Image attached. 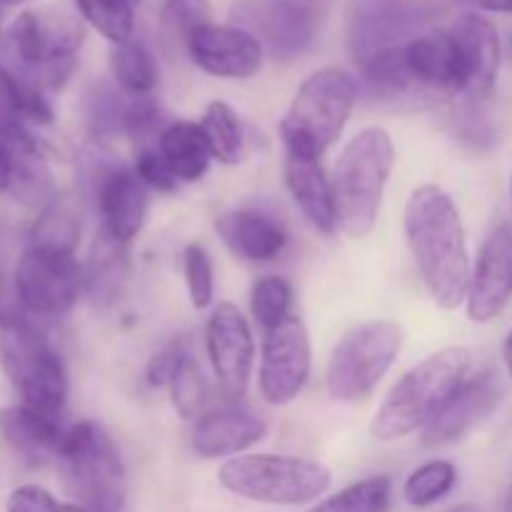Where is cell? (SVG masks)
<instances>
[{
  "label": "cell",
  "mask_w": 512,
  "mask_h": 512,
  "mask_svg": "<svg viewBox=\"0 0 512 512\" xmlns=\"http://www.w3.org/2000/svg\"><path fill=\"white\" fill-rule=\"evenodd\" d=\"M512 300V228L500 223L485 235L478 263L470 273L468 318L473 323H490Z\"/></svg>",
  "instance_id": "e0dca14e"
},
{
  "label": "cell",
  "mask_w": 512,
  "mask_h": 512,
  "mask_svg": "<svg viewBox=\"0 0 512 512\" xmlns=\"http://www.w3.org/2000/svg\"><path fill=\"white\" fill-rule=\"evenodd\" d=\"M58 473L65 493L85 512H120L125 503V468L118 445L93 420L65 430Z\"/></svg>",
  "instance_id": "5b68a950"
},
{
  "label": "cell",
  "mask_w": 512,
  "mask_h": 512,
  "mask_svg": "<svg viewBox=\"0 0 512 512\" xmlns=\"http://www.w3.org/2000/svg\"><path fill=\"white\" fill-rule=\"evenodd\" d=\"M158 150L180 183H198L213 160L203 128L193 120L168 123V128L158 135Z\"/></svg>",
  "instance_id": "d4e9b609"
},
{
  "label": "cell",
  "mask_w": 512,
  "mask_h": 512,
  "mask_svg": "<svg viewBox=\"0 0 512 512\" xmlns=\"http://www.w3.org/2000/svg\"><path fill=\"white\" fill-rule=\"evenodd\" d=\"M23 110H25V80L15 78L8 68L0 65V125L23 123Z\"/></svg>",
  "instance_id": "f35d334b"
},
{
  "label": "cell",
  "mask_w": 512,
  "mask_h": 512,
  "mask_svg": "<svg viewBox=\"0 0 512 512\" xmlns=\"http://www.w3.org/2000/svg\"><path fill=\"white\" fill-rule=\"evenodd\" d=\"M205 140L213 160L223 165H238L245 158V128L240 115L223 100H213L200 118Z\"/></svg>",
  "instance_id": "f546056e"
},
{
  "label": "cell",
  "mask_w": 512,
  "mask_h": 512,
  "mask_svg": "<svg viewBox=\"0 0 512 512\" xmlns=\"http://www.w3.org/2000/svg\"><path fill=\"white\" fill-rule=\"evenodd\" d=\"M450 512H480V510L475 508V505H460V508H455V510H450Z\"/></svg>",
  "instance_id": "7bdbcfd3"
},
{
  "label": "cell",
  "mask_w": 512,
  "mask_h": 512,
  "mask_svg": "<svg viewBox=\"0 0 512 512\" xmlns=\"http://www.w3.org/2000/svg\"><path fill=\"white\" fill-rule=\"evenodd\" d=\"M205 345L220 390L230 400L245 398L255 365V340L238 305L218 303L208 318Z\"/></svg>",
  "instance_id": "9a60e30c"
},
{
  "label": "cell",
  "mask_w": 512,
  "mask_h": 512,
  "mask_svg": "<svg viewBox=\"0 0 512 512\" xmlns=\"http://www.w3.org/2000/svg\"><path fill=\"white\" fill-rule=\"evenodd\" d=\"M263 418L243 408H218L200 415L190 433V445L200 458H235L265 438Z\"/></svg>",
  "instance_id": "ffe728a7"
},
{
  "label": "cell",
  "mask_w": 512,
  "mask_h": 512,
  "mask_svg": "<svg viewBox=\"0 0 512 512\" xmlns=\"http://www.w3.org/2000/svg\"><path fill=\"white\" fill-rule=\"evenodd\" d=\"M403 348V328L395 320H365L350 328L328 360L330 398L338 403L365 400L388 375Z\"/></svg>",
  "instance_id": "9c48e42d"
},
{
  "label": "cell",
  "mask_w": 512,
  "mask_h": 512,
  "mask_svg": "<svg viewBox=\"0 0 512 512\" xmlns=\"http://www.w3.org/2000/svg\"><path fill=\"white\" fill-rule=\"evenodd\" d=\"M8 40L23 68L25 83L40 90H58L73 75L85 30L68 13L23 10L10 23Z\"/></svg>",
  "instance_id": "ba28073f"
},
{
  "label": "cell",
  "mask_w": 512,
  "mask_h": 512,
  "mask_svg": "<svg viewBox=\"0 0 512 512\" xmlns=\"http://www.w3.org/2000/svg\"><path fill=\"white\" fill-rule=\"evenodd\" d=\"M358 103V80L343 68H323L303 80L280 120L288 158L320 160L343 135Z\"/></svg>",
  "instance_id": "3957f363"
},
{
  "label": "cell",
  "mask_w": 512,
  "mask_h": 512,
  "mask_svg": "<svg viewBox=\"0 0 512 512\" xmlns=\"http://www.w3.org/2000/svg\"><path fill=\"white\" fill-rule=\"evenodd\" d=\"M293 308V285L285 278L278 275H265L258 283L253 285V293H250V310H253V318L260 328L268 333L275 325L283 323Z\"/></svg>",
  "instance_id": "e575fe53"
},
{
  "label": "cell",
  "mask_w": 512,
  "mask_h": 512,
  "mask_svg": "<svg viewBox=\"0 0 512 512\" xmlns=\"http://www.w3.org/2000/svg\"><path fill=\"white\" fill-rule=\"evenodd\" d=\"M403 228L433 303L443 310L460 308L473 270L458 205L438 185H423L405 205Z\"/></svg>",
  "instance_id": "6da1fadb"
},
{
  "label": "cell",
  "mask_w": 512,
  "mask_h": 512,
  "mask_svg": "<svg viewBox=\"0 0 512 512\" xmlns=\"http://www.w3.org/2000/svg\"><path fill=\"white\" fill-rule=\"evenodd\" d=\"M458 3L470 5L480 13H508L512 15V0H458Z\"/></svg>",
  "instance_id": "60d3db41"
},
{
  "label": "cell",
  "mask_w": 512,
  "mask_h": 512,
  "mask_svg": "<svg viewBox=\"0 0 512 512\" xmlns=\"http://www.w3.org/2000/svg\"><path fill=\"white\" fill-rule=\"evenodd\" d=\"M170 398H173L175 410L180 418L198 420L200 415L208 413L210 403V385L190 350L188 340H175L173 343V365L168 373Z\"/></svg>",
  "instance_id": "484cf974"
},
{
  "label": "cell",
  "mask_w": 512,
  "mask_h": 512,
  "mask_svg": "<svg viewBox=\"0 0 512 512\" xmlns=\"http://www.w3.org/2000/svg\"><path fill=\"white\" fill-rule=\"evenodd\" d=\"M503 358H505V368H508V375L512 378V328H510L508 338H505V345H503Z\"/></svg>",
  "instance_id": "b9f144b4"
},
{
  "label": "cell",
  "mask_w": 512,
  "mask_h": 512,
  "mask_svg": "<svg viewBox=\"0 0 512 512\" xmlns=\"http://www.w3.org/2000/svg\"><path fill=\"white\" fill-rule=\"evenodd\" d=\"M15 295L28 313L60 318L70 313L85 293L83 265L75 255L28 248L15 265Z\"/></svg>",
  "instance_id": "4fadbf2b"
},
{
  "label": "cell",
  "mask_w": 512,
  "mask_h": 512,
  "mask_svg": "<svg viewBox=\"0 0 512 512\" xmlns=\"http://www.w3.org/2000/svg\"><path fill=\"white\" fill-rule=\"evenodd\" d=\"M183 273L190 303L195 310H205L215 298V273L210 253L200 243H190L183 253Z\"/></svg>",
  "instance_id": "d590c367"
},
{
  "label": "cell",
  "mask_w": 512,
  "mask_h": 512,
  "mask_svg": "<svg viewBox=\"0 0 512 512\" xmlns=\"http://www.w3.org/2000/svg\"><path fill=\"white\" fill-rule=\"evenodd\" d=\"M220 240L248 263H273L288 245V233L278 220L260 210H230L215 220Z\"/></svg>",
  "instance_id": "44dd1931"
},
{
  "label": "cell",
  "mask_w": 512,
  "mask_h": 512,
  "mask_svg": "<svg viewBox=\"0 0 512 512\" xmlns=\"http://www.w3.org/2000/svg\"><path fill=\"white\" fill-rule=\"evenodd\" d=\"M455 483H458V468L450 460H430L408 475L403 498L413 508H430L453 493Z\"/></svg>",
  "instance_id": "1f68e13d"
},
{
  "label": "cell",
  "mask_w": 512,
  "mask_h": 512,
  "mask_svg": "<svg viewBox=\"0 0 512 512\" xmlns=\"http://www.w3.org/2000/svg\"><path fill=\"white\" fill-rule=\"evenodd\" d=\"M505 398V383L495 370H483L463 383V388L455 393L448 408L435 418L428 430H423L425 448H443L463 440L473 433L485 418L495 413Z\"/></svg>",
  "instance_id": "ac0fdd59"
},
{
  "label": "cell",
  "mask_w": 512,
  "mask_h": 512,
  "mask_svg": "<svg viewBox=\"0 0 512 512\" xmlns=\"http://www.w3.org/2000/svg\"><path fill=\"white\" fill-rule=\"evenodd\" d=\"M208 23H213L210 0H165L160 8V33L170 45L183 50L190 35Z\"/></svg>",
  "instance_id": "836d02e7"
},
{
  "label": "cell",
  "mask_w": 512,
  "mask_h": 512,
  "mask_svg": "<svg viewBox=\"0 0 512 512\" xmlns=\"http://www.w3.org/2000/svg\"><path fill=\"white\" fill-rule=\"evenodd\" d=\"M185 53L203 73L223 80H248L260 73L265 50L245 30L225 23H208L185 43Z\"/></svg>",
  "instance_id": "2e32d148"
},
{
  "label": "cell",
  "mask_w": 512,
  "mask_h": 512,
  "mask_svg": "<svg viewBox=\"0 0 512 512\" xmlns=\"http://www.w3.org/2000/svg\"><path fill=\"white\" fill-rule=\"evenodd\" d=\"M320 20L313 0H233L228 10V23L253 35L278 63H290L313 48Z\"/></svg>",
  "instance_id": "7c38bea8"
},
{
  "label": "cell",
  "mask_w": 512,
  "mask_h": 512,
  "mask_svg": "<svg viewBox=\"0 0 512 512\" xmlns=\"http://www.w3.org/2000/svg\"><path fill=\"white\" fill-rule=\"evenodd\" d=\"M80 240V215L73 200L50 198L40 210L33 230H30L28 248L48 250V253L75 255Z\"/></svg>",
  "instance_id": "83f0119b"
},
{
  "label": "cell",
  "mask_w": 512,
  "mask_h": 512,
  "mask_svg": "<svg viewBox=\"0 0 512 512\" xmlns=\"http://www.w3.org/2000/svg\"><path fill=\"white\" fill-rule=\"evenodd\" d=\"M0 368L23 405L58 418L68 400V370L55 345L23 318H0Z\"/></svg>",
  "instance_id": "8992f818"
},
{
  "label": "cell",
  "mask_w": 512,
  "mask_h": 512,
  "mask_svg": "<svg viewBox=\"0 0 512 512\" xmlns=\"http://www.w3.org/2000/svg\"><path fill=\"white\" fill-rule=\"evenodd\" d=\"M313 370V350L303 318L288 315L265 333L260 353V395L270 405H288L303 393Z\"/></svg>",
  "instance_id": "5bb4252c"
},
{
  "label": "cell",
  "mask_w": 512,
  "mask_h": 512,
  "mask_svg": "<svg viewBox=\"0 0 512 512\" xmlns=\"http://www.w3.org/2000/svg\"><path fill=\"white\" fill-rule=\"evenodd\" d=\"M505 512H512V485L508 490V498H505Z\"/></svg>",
  "instance_id": "f6af8a7d"
},
{
  "label": "cell",
  "mask_w": 512,
  "mask_h": 512,
  "mask_svg": "<svg viewBox=\"0 0 512 512\" xmlns=\"http://www.w3.org/2000/svg\"><path fill=\"white\" fill-rule=\"evenodd\" d=\"M450 35L455 38L463 58L465 90L463 98L468 103H480L493 93L500 73V35L498 28L480 13H463L450 25Z\"/></svg>",
  "instance_id": "d6986e66"
},
{
  "label": "cell",
  "mask_w": 512,
  "mask_h": 512,
  "mask_svg": "<svg viewBox=\"0 0 512 512\" xmlns=\"http://www.w3.org/2000/svg\"><path fill=\"white\" fill-rule=\"evenodd\" d=\"M10 188H13V163H10V153L0 135V193H10Z\"/></svg>",
  "instance_id": "ab89813d"
},
{
  "label": "cell",
  "mask_w": 512,
  "mask_h": 512,
  "mask_svg": "<svg viewBox=\"0 0 512 512\" xmlns=\"http://www.w3.org/2000/svg\"><path fill=\"white\" fill-rule=\"evenodd\" d=\"M218 483L250 503L305 505L328 493L333 475L323 463L295 455L248 453L225 460Z\"/></svg>",
  "instance_id": "52a82bcc"
},
{
  "label": "cell",
  "mask_w": 512,
  "mask_h": 512,
  "mask_svg": "<svg viewBox=\"0 0 512 512\" xmlns=\"http://www.w3.org/2000/svg\"><path fill=\"white\" fill-rule=\"evenodd\" d=\"M5 512H85L75 503H60L55 495H50L38 485H20L8 495Z\"/></svg>",
  "instance_id": "74e56055"
},
{
  "label": "cell",
  "mask_w": 512,
  "mask_h": 512,
  "mask_svg": "<svg viewBox=\"0 0 512 512\" xmlns=\"http://www.w3.org/2000/svg\"><path fill=\"white\" fill-rule=\"evenodd\" d=\"M455 0H350L345 10V43L355 63L398 48L435 30Z\"/></svg>",
  "instance_id": "30bf717a"
},
{
  "label": "cell",
  "mask_w": 512,
  "mask_h": 512,
  "mask_svg": "<svg viewBox=\"0 0 512 512\" xmlns=\"http://www.w3.org/2000/svg\"><path fill=\"white\" fill-rule=\"evenodd\" d=\"M473 355L465 348H443L408 370L385 395L370 423L380 443H395L428 430L468 380Z\"/></svg>",
  "instance_id": "7a4b0ae2"
},
{
  "label": "cell",
  "mask_w": 512,
  "mask_h": 512,
  "mask_svg": "<svg viewBox=\"0 0 512 512\" xmlns=\"http://www.w3.org/2000/svg\"><path fill=\"white\" fill-rule=\"evenodd\" d=\"M395 165V145L388 130H360L335 163L333 190L340 230L360 240L373 233L380 205Z\"/></svg>",
  "instance_id": "277c9868"
},
{
  "label": "cell",
  "mask_w": 512,
  "mask_h": 512,
  "mask_svg": "<svg viewBox=\"0 0 512 512\" xmlns=\"http://www.w3.org/2000/svg\"><path fill=\"white\" fill-rule=\"evenodd\" d=\"M135 95L120 90L115 83H98L85 95V123L98 143L118 135H128Z\"/></svg>",
  "instance_id": "4316f807"
},
{
  "label": "cell",
  "mask_w": 512,
  "mask_h": 512,
  "mask_svg": "<svg viewBox=\"0 0 512 512\" xmlns=\"http://www.w3.org/2000/svg\"><path fill=\"white\" fill-rule=\"evenodd\" d=\"M0 435L20 458L43 465L58 460L65 430L55 418L20 403L0 410Z\"/></svg>",
  "instance_id": "603a6c76"
},
{
  "label": "cell",
  "mask_w": 512,
  "mask_h": 512,
  "mask_svg": "<svg viewBox=\"0 0 512 512\" xmlns=\"http://www.w3.org/2000/svg\"><path fill=\"white\" fill-rule=\"evenodd\" d=\"M133 170L143 180L145 188L158 190V193H173L180 183L173 170H170V165L165 163L163 155H160L158 145L155 148L153 145H140L138 153H135Z\"/></svg>",
  "instance_id": "8d00e7d4"
},
{
  "label": "cell",
  "mask_w": 512,
  "mask_h": 512,
  "mask_svg": "<svg viewBox=\"0 0 512 512\" xmlns=\"http://www.w3.org/2000/svg\"><path fill=\"white\" fill-rule=\"evenodd\" d=\"M80 180L103 220V233L128 245L148 218V188L143 180L100 143L80 155Z\"/></svg>",
  "instance_id": "8fae6325"
},
{
  "label": "cell",
  "mask_w": 512,
  "mask_h": 512,
  "mask_svg": "<svg viewBox=\"0 0 512 512\" xmlns=\"http://www.w3.org/2000/svg\"><path fill=\"white\" fill-rule=\"evenodd\" d=\"M110 75L120 90L130 95H153L158 88L160 70L153 50L140 40H128L110 48Z\"/></svg>",
  "instance_id": "f1b7e54d"
},
{
  "label": "cell",
  "mask_w": 512,
  "mask_h": 512,
  "mask_svg": "<svg viewBox=\"0 0 512 512\" xmlns=\"http://www.w3.org/2000/svg\"><path fill=\"white\" fill-rule=\"evenodd\" d=\"M390 495H393V483L385 475H378L340 490L310 512H388Z\"/></svg>",
  "instance_id": "d6a6232c"
},
{
  "label": "cell",
  "mask_w": 512,
  "mask_h": 512,
  "mask_svg": "<svg viewBox=\"0 0 512 512\" xmlns=\"http://www.w3.org/2000/svg\"><path fill=\"white\" fill-rule=\"evenodd\" d=\"M0 3L8 5V8H15V5H23V3H28V0H0Z\"/></svg>",
  "instance_id": "ee69618b"
},
{
  "label": "cell",
  "mask_w": 512,
  "mask_h": 512,
  "mask_svg": "<svg viewBox=\"0 0 512 512\" xmlns=\"http://www.w3.org/2000/svg\"><path fill=\"white\" fill-rule=\"evenodd\" d=\"M285 185H288L293 203L318 233H338V200H335L333 180L325 178L320 160H285Z\"/></svg>",
  "instance_id": "7402d4cb"
},
{
  "label": "cell",
  "mask_w": 512,
  "mask_h": 512,
  "mask_svg": "<svg viewBox=\"0 0 512 512\" xmlns=\"http://www.w3.org/2000/svg\"><path fill=\"white\" fill-rule=\"evenodd\" d=\"M80 18L98 30L110 45L133 40L135 33V5L138 0H73Z\"/></svg>",
  "instance_id": "4dcf8cb0"
},
{
  "label": "cell",
  "mask_w": 512,
  "mask_h": 512,
  "mask_svg": "<svg viewBox=\"0 0 512 512\" xmlns=\"http://www.w3.org/2000/svg\"><path fill=\"white\" fill-rule=\"evenodd\" d=\"M85 295L93 300L95 308L108 310L123 298L130 278L128 248L120 240L100 233L90 248L88 263L83 265Z\"/></svg>",
  "instance_id": "cb8c5ba5"
}]
</instances>
